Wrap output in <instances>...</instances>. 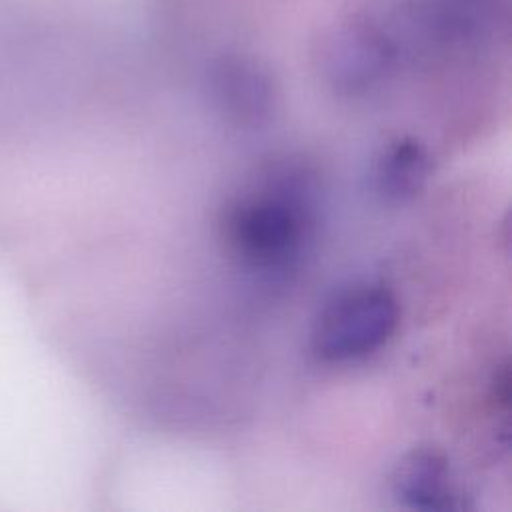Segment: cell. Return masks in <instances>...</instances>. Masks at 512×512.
<instances>
[{
	"instance_id": "2",
	"label": "cell",
	"mask_w": 512,
	"mask_h": 512,
	"mask_svg": "<svg viewBox=\"0 0 512 512\" xmlns=\"http://www.w3.org/2000/svg\"><path fill=\"white\" fill-rule=\"evenodd\" d=\"M400 306L382 284H352L334 292L310 328V350L326 364H352L378 354L396 334Z\"/></svg>"
},
{
	"instance_id": "1",
	"label": "cell",
	"mask_w": 512,
	"mask_h": 512,
	"mask_svg": "<svg viewBox=\"0 0 512 512\" xmlns=\"http://www.w3.org/2000/svg\"><path fill=\"white\" fill-rule=\"evenodd\" d=\"M316 174L296 162L270 168L220 218V240L238 270L262 288L290 284L312 242L318 216Z\"/></svg>"
},
{
	"instance_id": "4",
	"label": "cell",
	"mask_w": 512,
	"mask_h": 512,
	"mask_svg": "<svg viewBox=\"0 0 512 512\" xmlns=\"http://www.w3.org/2000/svg\"><path fill=\"white\" fill-rule=\"evenodd\" d=\"M432 176V154L412 136L394 138L378 150L370 168V186L386 204L412 200Z\"/></svg>"
},
{
	"instance_id": "3",
	"label": "cell",
	"mask_w": 512,
	"mask_h": 512,
	"mask_svg": "<svg viewBox=\"0 0 512 512\" xmlns=\"http://www.w3.org/2000/svg\"><path fill=\"white\" fill-rule=\"evenodd\" d=\"M392 490L398 500L416 510L462 508V492L448 460L434 450L406 454L392 474Z\"/></svg>"
}]
</instances>
